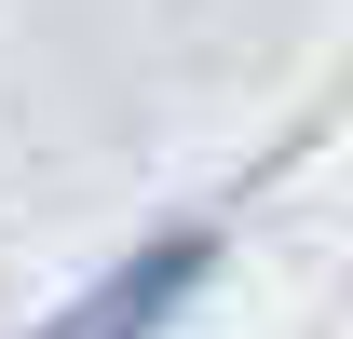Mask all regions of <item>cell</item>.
Returning <instances> with one entry per match:
<instances>
[{
    "mask_svg": "<svg viewBox=\"0 0 353 339\" xmlns=\"http://www.w3.org/2000/svg\"><path fill=\"white\" fill-rule=\"evenodd\" d=\"M190 285H204V231H163V245L136 258V271H109V285H95V298H82L54 339H163Z\"/></svg>",
    "mask_w": 353,
    "mask_h": 339,
    "instance_id": "1",
    "label": "cell"
}]
</instances>
